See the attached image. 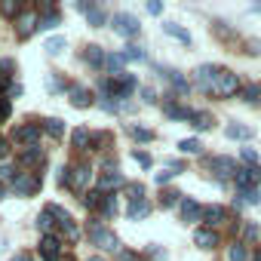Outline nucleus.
I'll list each match as a JSON object with an SVG mask.
<instances>
[{
    "label": "nucleus",
    "instance_id": "a878e982",
    "mask_svg": "<svg viewBox=\"0 0 261 261\" xmlns=\"http://www.w3.org/2000/svg\"><path fill=\"white\" fill-rule=\"evenodd\" d=\"M0 13H4L7 19H19L25 10H22V4H19V0H4V4H0Z\"/></svg>",
    "mask_w": 261,
    "mask_h": 261
},
{
    "label": "nucleus",
    "instance_id": "774afa93",
    "mask_svg": "<svg viewBox=\"0 0 261 261\" xmlns=\"http://www.w3.org/2000/svg\"><path fill=\"white\" fill-rule=\"evenodd\" d=\"M4 197H7V191H4V185H0V200H4Z\"/></svg>",
    "mask_w": 261,
    "mask_h": 261
},
{
    "label": "nucleus",
    "instance_id": "5fc2aeb1",
    "mask_svg": "<svg viewBox=\"0 0 261 261\" xmlns=\"http://www.w3.org/2000/svg\"><path fill=\"white\" fill-rule=\"evenodd\" d=\"M240 157H243L246 163H255V160H258V154H255L252 148H243V151H240Z\"/></svg>",
    "mask_w": 261,
    "mask_h": 261
},
{
    "label": "nucleus",
    "instance_id": "5701e85b",
    "mask_svg": "<svg viewBox=\"0 0 261 261\" xmlns=\"http://www.w3.org/2000/svg\"><path fill=\"white\" fill-rule=\"evenodd\" d=\"M43 129H46V136H49V139H62V136H65V123H62L59 117L43 120Z\"/></svg>",
    "mask_w": 261,
    "mask_h": 261
},
{
    "label": "nucleus",
    "instance_id": "c756f323",
    "mask_svg": "<svg viewBox=\"0 0 261 261\" xmlns=\"http://www.w3.org/2000/svg\"><path fill=\"white\" fill-rule=\"evenodd\" d=\"M105 65H108V71L117 77V74H123V65H126V59H123V53H114V56H108V62H105Z\"/></svg>",
    "mask_w": 261,
    "mask_h": 261
},
{
    "label": "nucleus",
    "instance_id": "6e6552de",
    "mask_svg": "<svg viewBox=\"0 0 261 261\" xmlns=\"http://www.w3.org/2000/svg\"><path fill=\"white\" fill-rule=\"evenodd\" d=\"M40 258H43V261H59V258H62V240H59L56 233L40 237Z\"/></svg>",
    "mask_w": 261,
    "mask_h": 261
},
{
    "label": "nucleus",
    "instance_id": "a211bd4d",
    "mask_svg": "<svg viewBox=\"0 0 261 261\" xmlns=\"http://www.w3.org/2000/svg\"><path fill=\"white\" fill-rule=\"evenodd\" d=\"M148 215H151V203H148V200L129 203V209H126V218H129V221H139V218H148Z\"/></svg>",
    "mask_w": 261,
    "mask_h": 261
},
{
    "label": "nucleus",
    "instance_id": "338daca9",
    "mask_svg": "<svg viewBox=\"0 0 261 261\" xmlns=\"http://www.w3.org/2000/svg\"><path fill=\"white\" fill-rule=\"evenodd\" d=\"M86 261H105V258H98V255H92V258H86Z\"/></svg>",
    "mask_w": 261,
    "mask_h": 261
},
{
    "label": "nucleus",
    "instance_id": "dca6fc26",
    "mask_svg": "<svg viewBox=\"0 0 261 261\" xmlns=\"http://www.w3.org/2000/svg\"><path fill=\"white\" fill-rule=\"evenodd\" d=\"M92 139H95V136L89 133V129H83V126H77L74 133H71V145H74L77 151H89V148H92Z\"/></svg>",
    "mask_w": 261,
    "mask_h": 261
},
{
    "label": "nucleus",
    "instance_id": "a19ab883",
    "mask_svg": "<svg viewBox=\"0 0 261 261\" xmlns=\"http://www.w3.org/2000/svg\"><path fill=\"white\" fill-rule=\"evenodd\" d=\"M227 258H230V261H246V258H249V252H246V246H243V243H233V246H230V252H227Z\"/></svg>",
    "mask_w": 261,
    "mask_h": 261
},
{
    "label": "nucleus",
    "instance_id": "603ef678",
    "mask_svg": "<svg viewBox=\"0 0 261 261\" xmlns=\"http://www.w3.org/2000/svg\"><path fill=\"white\" fill-rule=\"evenodd\" d=\"M142 98H145L148 105H154V101H157V92H154L151 86H142Z\"/></svg>",
    "mask_w": 261,
    "mask_h": 261
},
{
    "label": "nucleus",
    "instance_id": "72a5a7b5",
    "mask_svg": "<svg viewBox=\"0 0 261 261\" xmlns=\"http://www.w3.org/2000/svg\"><path fill=\"white\" fill-rule=\"evenodd\" d=\"M129 136H133L136 142H154V133L145 126H129Z\"/></svg>",
    "mask_w": 261,
    "mask_h": 261
},
{
    "label": "nucleus",
    "instance_id": "aec40b11",
    "mask_svg": "<svg viewBox=\"0 0 261 261\" xmlns=\"http://www.w3.org/2000/svg\"><path fill=\"white\" fill-rule=\"evenodd\" d=\"M203 221L206 224H221V221H227V212H224V206H206L203 209Z\"/></svg>",
    "mask_w": 261,
    "mask_h": 261
},
{
    "label": "nucleus",
    "instance_id": "6ab92c4d",
    "mask_svg": "<svg viewBox=\"0 0 261 261\" xmlns=\"http://www.w3.org/2000/svg\"><path fill=\"white\" fill-rule=\"evenodd\" d=\"M163 111H166V117H172V120H194V114H197V111H191V108H181V105H175V101L163 105Z\"/></svg>",
    "mask_w": 261,
    "mask_h": 261
},
{
    "label": "nucleus",
    "instance_id": "49530a36",
    "mask_svg": "<svg viewBox=\"0 0 261 261\" xmlns=\"http://www.w3.org/2000/svg\"><path fill=\"white\" fill-rule=\"evenodd\" d=\"M117 261H145L139 252H129V249H120L117 252Z\"/></svg>",
    "mask_w": 261,
    "mask_h": 261
},
{
    "label": "nucleus",
    "instance_id": "ddd939ff",
    "mask_svg": "<svg viewBox=\"0 0 261 261\" xmlns=\"http://www.w3.org/2000/svg\"><path fill=\"white\" fill-rule=\"evenodd\" d=\"M40 28L43 31H49V28H56V25H62V16H59V10L53 7V4H40Z\"/></svg>",
    "mask_w": 261,
    "mask_h": 261
},
{
    "label": "nucleus",
    "instance_id": "bf43d9fd",
    "mask_svg": "<svg viewBox=\"0 0 261 261\" xmlns=\"http://www.w3.org/2000/svg\"><path fill=\"white\" fill-rule=\"evenodd\" d=\"M148 13H151V16H160V13H163V4H157V0H151V4H148Z\"/></svg>",
    "mask_w": 261,
    "mask_h": 261
},
{
    "label": "nucleus",
    "instance_id": "e433bc0d",
    "mask_svg": "<svg viewBox=\"0 0 261 261\" xmlns=\"http://www.w3.org/2000/svg\"><path fill=\"white\" fill-rule=\"evenodd\" d=\"M98 105H101V108H105V111H108V114H117V111H120V108H123V105H120V101H117V98H111V95H108V92H101V98H98Z\"/></svg>",
    "mask_w": 261,
    "mask_h": 261
},
{
    "label": "nucleus",
    "instance_id": "4be33fe9",
    "mask_svg": "<svg viewBox=\"0 0 261 261\" xmlns=\"http://www.w3.org/2000/svg\"><path fill=\"white\" fill-rule=\"evenodd\" d=\"M157 71H160V74H163V77H166L175 89H178V92H188V80H185L178 71H172V68H157Z\"/></svg>",
    "mask_w": 261,
    "mask_h": 261
},
{
    "label": "nucleus",
    "instance_id": "2eb2a0df",
    "mask_svg": "<svg viewBox=\"0 0 261 261\" xmlns=\"http://www.w3.org/2000/svg\"><path fill=\"white\" fill-rule=\"evenodd\" d=\"M194 243H197L200 249H215V246H218V233H215L212 227H197V230H194Z\"/></svg>",
    "mask_w": 261,
    "mask_h": 261
},
{
    "label": "nucleus",
    "instance_id": "bb28decb",
    "mask_svg": "<svg viewBox=\"0 0 261 261\" xmlns=\"http://www.w3.org/2000/svg\"><path fill=\"white\" fill-rule=\"evenodd\" d=\"M240 95H243L246 105H258V101H261V86H258V83H249V86H243Z\"/></svg>",
    "mask_w": 261,
    "mask_h": 261
},
{
    "label": "nucleus",
    "instance_id": "09e8293b",
    "mask_svg": "<svg viewBox=\"0 0 261 261\" xmlns=\"http://www.w3.org/2000/svg\"><path fill=\"white\" fill-rule=\"evenodd\" d=\"M59 185L62 188H71V166H62L59 169Z\"/></svg>",
    "mask_w": 261,
    "mask_h": 261
},
{
    "label": "nucleus",
    "instance_id": "f3484780",
    "mask_svg": "<svg viewBox=\"0 0 261 261\" xmlns=\"http://www.w3.org/2000/svg\"><path fill=\"white\" fill-rule=\"evenodd\" d=\"M200 215H203L200 203H197V200H191V197H185V200H181V221H188V224H191V221H197Z\"/></svg>",
    "mask_w": 261,
    "mask_h": 261
},
{
    "label": "nucleus",
    "instance_id": "79ce46f5",
    "mask_svg": "<svg viewBox=\"0 0 261 261\" xmlns=\"http://www.w3.org/2000/svg\"><path fill=\"white\" fill-rule=\"evenodd\" d=\"M178 148H181L185 154H200V151H203V145H200L197 139H185V142H178Z\"/></svg>",
    "mask_w": 261,
    "mask_h": 261
},
{
    "label": "nucleus",
    "instance_id": "4d7b16f0",
    "mask_svg": "<svg viewBox=\"0 0 261 261\" xmlns=\"http://www.w3.org/2000/svg\"><path fill=\"white\" fill-rule=\"evenodd\" d=\"M148 255H151L154 261H166V252H163V249H157V246H151V249H148Z\"/></svg>",
    "mask_w": 261,
    "mask_h": 261
},
{
    "label": "nucleus",
    "instance_id": "20e7f679",
    "mask_svg": "<svg viewBox=\"0 0 261 261\" xmlns=\"http://www.w3.org/2000/svg\"><path fill=\"white\" fill-rule=\"evenodd\" d=\"M40 188H43V178L37 172H19L16 181H13V194L16 197H34Z\"/></svg>",
    "mask_w": 261,
    "mask_h": 261
},
{
    "label": "nucleus",
    "instance_id": "393cba45",
    "mask_svg": "<svg viewBox=\"0 0 261 261\" xmlns=\"http://www.w3.org/2000/svg\"><path fill=\"white\" fill-rule=\"evenodd\" d=\"M163 31L169 34V37H175V40H181V43H191V34L181 28V25H175V22H163Z\"/></svg>",
    "mask_w": 261,
    "mask_h": 261
},
{
    "label": "nucleus",
    "instance_id": "7ed1b4c3",
    "mask_svg": "<svg viewBox=\"0 0 261 261\" xmlns=\"http://www.w3.org/2000/svg\"><path fill=\"white\" fill-rule=\"evenodd\" d=\"M89 240H92V246H98V249L120 252V240H117V233H114V230H108V227H101L98 221H92V224H89Z\"/></svg>",
    "mask_w": 261,
    "mask_h": 261
},
{
    "label": "nucleus",
    "instance_id": "864d4df0",
    "mask_svg": "<svg viewBox=\"0 0 261 261\" xmlns=\"http://www.w3.org/2000/svg\"><path fill=\"white\" fill-rule=\"evenodd\" d=\"M10 151H13V148H10V139H0V160H7Z\"/></svg>",
    "mask_w": 261,
    "mask_h": 261
},
{
    "label": "nucleus",
    "instance_id": "a18cd8bd",
    "mask_svg": "<svg viewBox=\"0 0 261 261\" xmlns=\"http://www.w3.org/2000/svg\"><path fill=\"white\" fill-rule=\"evenodd\" d=\"M10 114H13V101L10 98H0V123H7Z\"/></svg>",
    "mask_w": 261,
    "mask_h": 261
},
{
    "label": "nucleus",
    "instance_id": "2f4dec72",
    "mask_svg": "<svg viewBox=\"0 0 261 261\" xmlns=\"http://www.w3.org/2000/svg\"><path fill=\"white\" fill-rule=\"evenodd\" d=\"M101 203H105V194H101V191H89V194L83 197V206H86V209H101Z\"/></svg>",
    "mask_w": 261,
    "mask_h": 261
},
{
    "label": "nucleus",
    "instance_id": "0eeeda50",
    "mask_svg": "<svg viewBox=\"0 0 261 261\" xmlns=\"http://www.w3.org/2000/svg\"><path fill=\"white\" fill-rule=\"evenodd\" d=\"M89 178H92V169L86 166V163H80V166H71V191L74 194H80V197H86L89 191Z\"/></svg>",
    "mask_w": 261,
    "mask_h": 261
},
{
    "label": "nucleus",
    "instance_id": "c03bdc74",
    "mask_svg": "<svg viewBox=\"0 0 261 261\" xmlns=\"http://www.w3.org/2000/svg\"><path fill=\"white\" fill-rule=\"evenodd\" d=\"M178 200H185V197H181L178 191H163V197H160V203H163L166 209H169V206H175Z\"/></svg>",
    "mask_w": 261,
    "mask_h": 261
},
{
    "label": "nucleus",
    "instance_id": "6e6d98bb",
    "mask_svg": "<svg viewBox=\"0 0 261 261\" xmlns=\"http://www.w3.org/2000/svg\"><path fill=\"white\" fill-rule=\"evenodd\" d=\"M243 237H249V240H258V227H255V224H243Z\"/></svg>",
    "mask_w": 261,
    "mask_h": 261
},
{
    "label": "nucleus",
    "instance_id": "ea45409f",
    "mask_svg": "<svg viewBox=\"0 0 261 261\" xmlns=\"http://www.w3.org/2000/svg\"><path fill=\"white\" fill-rule=\"evenodd\" d=\"M191 126H194V129H212V117L197 111V114H194V120H191Z\"/></svg>",
    "mask_w": 261,
    "mask_h": 261
},
{
    "label": "nucleus",
    "instance_id": "b1692460",
    "mask_svg": "<svg viewBox=\"0 0 261 261\" xmlns=\"http://www.w3.org/2000/svg\"><path fill=\"white\" fill-rule=\"evenodd\" d=\"M123 59L126 62H148V53L136 43H129V46H123Z\"/></svg>",
    "mask_w": 261,
    "mask_h": 261
},
{
    "label": "nucleus",
    "instance_id": "8fccbe9b",
    "mask_svg": "<svg viewBox=\"0 0 261 261\" xmlns=\"http://www.w3.org/2000/svg\"><path fill=\"white\" fill-rule=\"evenodd\" d=\"M246 53H252V56H261V40H258V37L246 40Z\"/></svg>",
    "mask_w": 261,
    "mask_h": 261
},
{
    "label": "nucleus",
    "instance_id": "9d476101",
    "mask_svg": "<svg viewBox=\"0 0 261 261\" xmlns=\"http://www.w3.org/2000/svg\"><path fill=\"white\" fill-rule=\"evenodd\" d=\"M16 142H19V145H28V148H37V142H40V126H37V123L19 126V129H16Z\"/></svg>",
    "mask_w": 261,
    "mask_h": 261
},
{
    "label": "nucleus",
    "instance_id": "e2e57ef3",
    "mask_svg": "<svg viewBox=\"0 0 261 261\" xmlns=\"http://www.w3.org/2000/svg\"><path fill=\"white\" fill-rule=\"evenodd\" d=\"M10 261H34V258H31V255H28V252H16V255H13V258H10Z\"/></svg>",
    "mask_w": 261,
    "mask_h": 261
},
{
    "label": "nucleus",
    "instance_id": "58836bf2",
    "mask_svg": "<svg viewBox=\"0 0 261 261\" xmlns=\"http://www.w3.org/2000/svg\"><path fill=\"white\" fill-rule=\"evenodd\" d=\"M126 194H129V203H139L145 200V185H126Z\"/></svg>",
    "mask_w": 261,
    "mask_h": 261
},
{
    "label": "nucleus",
    "instance_id": "f03ea898",
    "mask_svg": "<svg viewBox=\"0 0 261 261\" xmlns=\"http://www.w3.org/2000/svg\"><path fill=\"white\" fill-rule=\"evenodd\" d=\"M46 212L53 215V221L59 224V230H62V233H65V237H68L71 243H74V240L80 237V230H77V224H74V218H71V212H68V209H62V206L49 203V206H46Z\"/></svg>",
    "mask_w": 261,
    "mask_h": 261
},
{
    "label": "nucleus",
    "instance_id": "423d86ee",
    "mask_svg": "<svg viewBox=\"0 0 261 261\" xmlns=\"http://www.w3.org/2000/svg\"><path fill=\"white\" fill-rule=\"evenodd\" d=\"M37 28H40V16H37V10H25V13L16 19V37H19V40H28Z\"/></svg>",
    "mask_w": 261,
    "mask_h": 261
},
{
    "label": "nucleus",
    "instance_id": "37998d69",
    "mask_svg": "<svg viewBox=\"0 0 261 261\" xmlns=\"http://www.w3.org/2000/svg\"><path fill=\"white\" fill-rule=\"evenodd\" d=\"M240 197H243V203H252V206H258V203H261V191H258V188L240 191Z\"/></svg>",
    "mask_w": 261,
    "mask_h": 261
},
{
    "label": "nucleus",
    "instance_id": "052dcab7",
    "mask_svg": "<svg viewBox=\"0 0 261 261\" xmlns=\"http://www.w3.org/2000/svg\"><path fill=\"white\" fill-rule=\"evenodd\" d=\"M172 175H175V172H169V169H166V172H157V178H154V181H157V185H166Z\"/></svg>",
    "mask_w": 261,
    "mask_h": 261
},
{
    "label": "nucleus",
    "instance_id": "1a4fd4ad",
    "mask_svg": "<svg viewBox=\"0 0 261 261\" xmlns=\"http://www.w3.org/2000/svg\"><path fill=\"white\" fill-rule=\"evenodd\" d=\"M218 71H221V68H215V65H200V68L194 71V80H197V86H200L203 92H212V83H215Z\"/></svg>",
    "mask_w": 261,
    "mask_h": 261
},
{
    "label": "nucleus",
    "instance_id": "cd10ccee",
    "mask_svg": "<svg viewBox=\"0 0 261 261\" xmlns=\"http://www.w3.org/2000/svg\"><path fill=\"white\" fill-rule=\"evenodd\" d=\"M22 166H37V163H43V151L40 148H28V151H22Z\"/></svg>",
    "mask_w": 261,
    "mask_h": 261
},
{
    "label": "nucleus",
    "instance_id": "f704fd0d",
    "mask_svg": "<svg viewBox=\"0 0 261 261\" xmlns=\"http://www.w3.org/2000/svg\"><path fill=\"white\" fill-rule=\"evenodd\" d=\"M86 22H89V25H92V28H101V25H105V22H108V16H105V13H101V10H98V7H92V10H89V13H86Z\"/></svg>",
    "mask_w": 261,
    "mask_h": 261
},
{
    "label": "nucleus",
    "instance_id": "f257e3e1",
    "mask_svg": "<svg viewBox=\"0 0 261 261\" xmlns=\"http://www.w3.org/2000/svg\"><path fill=\"white\" fill-rule=\"evenodd\" d=\"M237 92H243V86H240V77L233 74V71H218V77H215V83H212V92L209 95H218V98H230V95H237Z\"/></svg>",
    "mask_w": 261,
    "mask_h": 261
},
{
    "label": "nucleus",
    "instance_id": "de8ad7c7",
    "mask_svg": "<svg viewBox=\"0 0 261 261\" xmlns=\"http://www.w3.org/2000/svg\"><path fill=\"white\" fill-rule=\"evenodd\" d=\"M133 160H136L139 166H145V169H151V157H148L145 151H133Z\"/></svg>",
    "mask_w": 261,
    "mask_h": 261
},
{
    "label": "nucleus",
    "instance_id": "f8f14e48",
    "mask_svg": "<svg viewBox=\"0 0 261 261\" xmlns=\"http://www.w3.org/2000/svg\"><path fill=\"white\" fill-rule=\"evenodd\" d=\"M209 169L215 172V175H221V178H237V166H233V160H227V157H212L209 160Z\"/></svg>",
    "mask_w": 261,
    "mask_h": 261
},
{
    "label": "nucleus",
    "instance_id": "0e129e2a",
    "mask_svg": "<svg viewBox=\"0 0 261 261\" xmlns=\"http://www.w3.org/2000/svg\"><path fill=\"white\" fill-rule=\"evenodd\" d=\"M49 89H53V92H56V89H62V80H59V77H56V74H53V77H49Z\"/></svg>",
    "mask_w": 261,
    "mask_h": 261
},
{
    "label": "nucleus",
    "instance_id": "4468645a",
    "mask_svg": "<svg viewBox=\"0 0 261 261\" xmlns=\"http://www.w3.org/2000/svg\"><path fill=\"white\" fill-rule=\"evenodd\" d=\"M114 188H126V178L120 175V169L101 172V178H98V191H101V194H108V191H114Z\"/></svg>",
    "mask_w": 261,
    "mask_h": 261
},
{
    "label": "nucleus",
    "instance_id": "13d9d810",
    "mask_svg": "<svg viewBox=\"0 0 261 261\" xmlns=\"http://www.w3.org/2000/svg\"><path fill=\"white\" fill-rule=\"evenodd\" d=\"M7 89H10V74L0 68V92H7Z\"/></svg>",
    "mask_w": 261,
    "mask_h": 261
},
{
    "label": "nucleus",
    "instance_id": "7c9ffc66",
    "mask_svg": "<svg viewBox=\"0 0 261 261\" xmlns=\"http://www.w3.org/2000/svg\"><path fill=\"white\" fill-rule=\"evenodd\" d=\"M68 43H65V37H49L46 43H43V49H46V56H59L62 49H65Z\"/></svg>",
    "mask_w": 261,
    "mask_h": 261
},
{
    "label": "nucleus",
    "instance_id": "9b49d317",
    "mask_svg": "<svg viewBox=\"0 0 261 261\" xmlns=\"http://www.w3.org/2000/svg\"><path fill=\"white\" fill-rule=\"evenodd\" d=\"M68 95H71V105L74 108H89L95 98H92V92L86 89V86H80V83H71L68 86Z\"/></svg>",
    "mask_w": 261,
    "mask_h": 261
},
{
    "label": "nucleus",
    "instance_id": "3c124183",
    "mask_svg": "<svg viewBox=\"0 0 261 261\" xmlns=\"http://www.w3.org/2000/svg\"><path fill=\"white\" fill-rule=\"evenodd\" d=\"M16 175L19 172H13L10 166H0V181H16Z\"/></svg>",
    "mask_w": 261,
    "mask_h": 261
},
{
    "label": "nucleus",
    "instance_id": "4c0bfd02",
    "mask_svg": "<svg viewBox=\"0 0 261 261\" xmlns=\"http://www.w3.org/2000/svg\"><path fill=\"white\" fill-rule=\"evenodd\" d=\"M252 181H255V175H252V166L237 172V185H240V191H249V185H252Z\"/></svg>",
    "mask_w": 261,
    "mask_h": 261
},
{
    "label": "nucleus",
    "instance_id": "c85d7f7f",
    "mask_svg": "<svg viewBox=\"0 0 261 261\" xmlns=\"http://www.w3.org/2000/svg\"><path fill=\"white\" fill-rule=\"evenodd\" d=\"M224 136H227V139H252V129H249V126L233 123V126H227V129H224Z\"/></svg>",
    "mask_w": 261,
    "mask_h": 261
},
{
    "label": "nucleus",
    "instance_id": "c9c22d12",
    "mask_svg": "<svg viewBox=\"0 0 261 261\" xmlns=\"http://www.w3.org/2000/svg\"><path fill=\"white\" fill-rule=\"evenodd\" d=\"M53 224H56V221H53V215H49V212L43 209V212L37 215V227L43 230V237H49V233H53Z\"/></svg>",
    "mask_w": 261,
    "mask_h": 261
},
{
    "label": "nucleus",
    "instance_id": "39448f33",
    "mask_svg": "<svg viewBox=\"0 0 261 261\" xmlns=\"http://www.w3.org/2000/svg\"><path fill=\"white\" fill-rule=\"evenodd\" d=\"M111 28H114V34H120V37H126V40H129V37H139V31H142L139 19L129 16V13H114Z\"/></svg>",
    "mask_w": 261,
    "mask_h": 261
},
{
    "label": "nucleus",
    "instance_id": "412c9836",
    "mask_svg": "<svg viewBox=\"0 0 261 261\" xmlns=\"http://www.w3.org/2000/svg\"><path fill=\"white\" fill-rule=\"evenodd\" d=\"M83 59H86V62H89L92 68H101V65L108 62V56H105V49H101V46H95V43H92V46H86V53H83Z\"/></svg>",
    "mask_w": 261,
    "mask_h": 261
},
{
    "label": "nucleus",
    "instance_id": "473e14b6",
    "mask_svg": "<svg viewBox=\"0 0 261 261\" xmlns=\"http://www.w3.org/2000/svg\"><path fill=\"white\" fill-rule=\"evenodd\" d=\"M105 218H114L117 215V197L114 194H105V203H101V209H98Z\"/></svg>",
    "mask_w": 261,
    "mask_h": 261
},
{
    "label": "nucleus",
    "instance_id": "69168bd1",
    "mask_svg": "<svg viewBox=\"0 0 261 261\" xmlns=\"http://www.w3.org/2000/svg\"><path fill=\"white\" fill-rule=\"evenodd\" d=\"M252 261H261V249H255V252H252Z\"/></svg>",
    "mask_w": 261,
    "mask_h": 261
},
{
    "label": "nucleus",
    "instance_id": "680f3d73",
    "mask_svg": "<svg viewBox=\"0 0 261 261\" xmlns=\"http://www.w3.org/2000/svg\"><path fill=\"white\" fill-rule=\"evenodd\" d=\"M7 95H10V98H16V95H22V86H19V83H10V89H7Z\"/></svg>",
    "mask_w": 261,
    "mask_h": 261
}]
</instances>
